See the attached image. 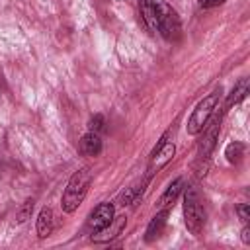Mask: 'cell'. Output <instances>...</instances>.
Returning <instances> with one entry per match:
<instances>
[{"mask_svg":"<svg viewBox=\"0 0 250 250\" xmlns=\"http://www.w3.org/2000/svg\"><path fill=\"white\" fill-rule=\"evenodd\" d=\"M174 150H176L174 148V143H168L166 137H162V143L156 146V150L152 154V160L148 164V172L152 174L154 170H160L164 164H168L172 160V156H174Z\"/></svg>","mask_w":250,"mask_h":250,"instance_id":"7","label":"cell"},{"mask_svg":"<svg viewBox=\"0 0 250 250\" xmlns=\"http://www.w3.org/2000/svg\"><path fill=\"white\" fill-rule=\"evenodd\" d=\"M92 182V172L90 168H82L78 172H74L62 191V199H61V207L64 213H74L80 203L84 201L86 197V191H88V186Z\"/></svg>","mask_w":250,"mask_h":250,"instance_id":"1","label":"cell"},{"mask_svg":"<svg viewBox=\"0 0 250 250\" xmlns=\"http://www.w3.org/2000/svg\"><path fill=\"white\" fill-rule=\"evenodd\" d=\"M80 152L82 154H86V156H96V154H100L102 152V139H100V135L98 133H94V131H90V133H86L82 139H80Z\"/></svg>","mask_w":250,"mask_h":250,"instance_id":"10","label":"cell"},{"mask_svg":"<svg viewBox=\"0 0 250 250\" xmlns=\"http://www.w3.org/2000/svg\"><path fill=\"white\" fill-rule=\"evenodd\" d=\"M104 125H105V119H104V115H100V113L92 115V119H90V131H94V133H100V131L104 129Z\"/></svg>","mask_w":250,"mask_h":250,"instance_id":"17","label":"cell"},{"mask_svg":"<svg viewBox=\"0 0 250 250\" xmlns=\"http://www.w3.org/2000/svg\"><path fill=\"white\" fill-rule=\"evenodd\" d=\"M197 2H199V6H201V8H211V6H215V4H213V0H197Z\"/></svg>","mask_w":250,"mask_h":250,"instance_id":"20","label":"cell"},{"mask_svg":"<svg viewBox=\"0 0 250 250\" xmlns=\"http://www.w3.org/2000/svg\"><path fill=\"white\" fill-rule=\"evenodd\" d=\"M242 154H244V145L238 143V141L230 143V145L227 146V150H225V156H227L229 162H238V160L242 158Z\"/></svg>","mask_w":250,"mask_h":250,"instance_id":"15","label":"cell"},{"mask_svg":"<svg viewBox=\"0 0 250 250\" xmlns=\"http://www.w3.org/2000/svg\"><path fill=\"white\" fill-rule=\"evenodd\" d=\"M53 223H55L53 211L49 207H43L39 211V217H37V234H39V238H47L53 232Z\"/></svg>","mask_w":250,"mask_h":250,"instance_id":"13","label":"cell"},{"mask_svg":"<svg viewBox=\"0 0 250 250\" xmlns=\"http://www.w3.org/2000/svg\"><path fill=\"white\" fill-rule=\"evenodd\" d=\"M113 215H115L113 203H109V201L100 203V205L90 213V217H88V230H90L92 234H94V232H100L102 229H105V227L111 223Z\"/></svg>","mask_w":250,"mask_h":250,"instance_id":"5","label":"cell"},{"mask_svg":"<svg viewBox=\"0 0 250 250\" xmlns=\"http://www.w3.org/2000/svg\"><path fill=\"white\" fill-rule=\"evenodd\" d=\"M219 94H221V88H215L211 94H207L195 105V109L191 111V115L188 119V125H186V129H188L189 135H197V133H201L205 129V125L209 123V119H211V115H213V111L217 107Z\"/></svg>","mask_w":250,"mask_h":250,"instance_id":"2","label":"cell"},{"mask_svg":"<svg viewBox=\"0 0 250 250\" xmlns=\"http://www.w3.org/2000/svg\"><path fill=\"white\" fill-rule=\"evenodd\" d=\"M125 223H127L125 217H113L111 223H109L105 229H102L100 232H94V234H92V240H94V242H109V240H113L115 236L121 234Z\"/></svg>","mask_w":250,"mask_h":250,"instance_id":"8","label":"cell"},{"mask_svg":"<svg viewBox=\"0 0 250 250\" xmlns=\"http://www.w3.org/2000/svg\"><path fill=\"white\" fill-rule=\"evenodd\" d=\"M156 8H158V31L166 41H178L182 37V23L178 12L170 4L160 0H156Z\"/></svg>","mask_w":250,"mask_h":250,"instance_id":"4","label":"cell"},{"mask_svg":"<svg viewBox=\"0 0 250 250\" xmlns=\"http://www.w3.org/2000/svg\"><path fill=\"white\" fill-rule=\"evenodd\" d=\"M248 92H250V82H248V78H240V80L234 84V88L230 90V94L227 96V104H225V107L229 109L230 105L242 102V100L246 98Z\"/></svg>","mask_w":250,"mask_h":250,"instance_id":"12","label":"cell"},{"mask_svg":"<svg viewBox=\"0 0 250 250\" xmlns=\"http://www.w3.org/2000/svg\"><path fill=\"white\" fill-rule=\"evenodd\" d=\"M240 234H242V242H244V244H250V229H248V227H244Z\"/></svg>","mask_w":250,"mask_h":250,"instance_id":"19","label":"cell"},{"mask_svg":"<svg viewBox=\"0 0 250 250\" xmlns=\"http://www.w3.org/2000/svg\"><path fill=\"white\" fill-rule=\"evenodd\" d=\"M236 213H238V217H240L244 223H248V219H250V205H248V203H240V205L236 207Z\"/></svg>","mask_w":250,"mask_h":250,"instance_id":"18","label":"cell"},{"mask_svg":"<svg viewBox=\"0 0 250 250\" xmlns=\"http://www.w3.org/2000/svg\"><path fill=\"white\" fill-rule=\"evenodd\" d=\"M219 131H221V117H217V119L211 123V127L207 129V135L203 137V141H201V145H199V158H205V156L215 148V143H217V139H219Z\"/></svg>","mask_w":250,"mask_h":250,"instance_id":"9","label":"cell"},{"mask_svg":"<svg viewBox=\"0 0 250 250\" xmlns=\"http://www.w3.org/2000/svg\"><path fill=\"white\" fill-rule=\"evenodd\" d=\"M184 219H186L188 230L191 234L199 236V232L203 230V225H205V211H203L199 195L193 188H188L186 195H184Z\"/></svg>","mask_w":250,"mask_h":250,"instance_id":"3","label":"cell"},{"mask_svg":"<svg viewBox=\"0 0 250 250\" xmlns=\"http://www.w3.org/2000/svg\"><path fill=\"white\" fill-rule=\"evenodd\" d=\"M223 2H225V0H213V4H215V6H217V4H223Z\"/></svg>","mask_w":250,"mask_h":250,"instance_id":"21","label":"cell"},{"mask_svg":"<svg viewBox=\"0 0 250 250\" xmlns=\"http://www.w3.org/2000/svg\"><path fill=\"white\" fill-rule=\"evenodd\" d=\"M166 217H168V209L164 207L160 213H156L154 217H152V221L148 223V227H146V234H145V240L146 242H150V240H154L156 236H160V232H162V229H164V225H166Z\"/></svg>","mask_w":250,"mask_h":250,"instance_id":"11","label":"cell"},{"mask_svg":"<svg viewBox=\"0 0 250 250\" xmlns=\"http://www.w3.org/2000/svg\"><path fill=\"white\" fill-rule=\"evenodd\" d=\"M31 211H33V199H27L20 209H18V213H16V219H18V223H23L29 215H31Z\"/></svg>","mask_w":250,"mask_h":250,"instance_id":"16","label":"cell"},{"mask_svg":"<svg viewBox=\"0 0 250 250\" xmlns=\"http://www.w3.org/2000/svg\"><path fill=\"white\" fill-rule=\"evenodd\" d=\"M182 188H184V178L180 176V178H176V180L166 188V191H164V193H162V197H160V205H162V207L172 205V203L176 201V197L180 195Z\"/></svg>","mask_w":250,"mask_h":250,"instance_id":"14","label":"cell"},{"mask_svg":"<svg viewBox=\"0 0 250 250\" xmlns=\"http://www.w3.org/2000/svg\"><path fill=\"white\" fill-rule=\"evenodd\" d=\"M139 14L141 20L145 23V27L150 33L158 31V8H156V0H139Z\"/></svg>","mask_w":250,"mask_h":250,"instance_id":"6","label":"cell"}]
</instances>
